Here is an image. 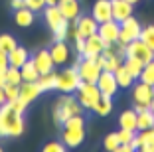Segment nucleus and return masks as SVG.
<instances>
[{
  "label": "nucleus",
  "instance_id": "1",
  "mask_svg": "<svg viewBox=\"0 0 154 152\" xmlns=\"http://www.w3.org/2000/svg\"><path fill=\"white\" fill-rule=\"evenodd\" d=\"M26 130L24 113H20L10 101L0 105V138H18Z\"/></svg>",
  "mask_w": 154,
  "mask_h": 152
},
{
  "label": "nucleus",
  "instance_id": "2",
  "mask_svg": "<svg viewBox=\"0 0 154 152\" xmlns=\"http://www.w3.org/2000/svg\"><path fill=\"white\" fill-rule=\"evenodd\" d=\"M87 129H85V119L83 115H75L61 125V142L67 148H79L85 142Z\"/></svg>",
  "mask_w": 154,
  "mask_h": 152
},
{
  "label": "nucleus",
  "instance_id": "3",
  "mask_svg": "<svg viewBox=\"0 0 154 152\" xmlns=\"http://www.w3.org/2000/svg\"><path fill=\"white\" fill-rule=\"evenodd\" d=\"M81 113H83V107L79 105L75 93H61V97H59L54 105L51 119H54V123L57 126H61L67 119H71V116H75V115H81Z\"/></svg>",
  "mask_w": 154,
  "mask_h": 152
},
{
  "label": "nucleus",
  "instance_id": "4",
  "mask_svg": "<svg viewBox=\"0 0 154 152\" xmlns=\"http://www.w3.org/2000/svg\"><path fill=\"white\" fill-rule=\"evenodd\" d=\"M75 67L79 71L81 81H87V83H97L101 71H103V67L99 65L97 57H77Z\"/></svg>",
  "mask_w": 154,
  "mask_h": 152
},
{
  "label": "nucleus",
  "instance_id": "5",
  "mask_svg": "<svg viewBox=\"0 0 154 152\" xmlns=\"http://www.w3.org/2000/svg\"><path fill=\"white\" fill-rule=\"evenodd\" d=\"M79 83H81L79 71H77L75 65H71V67H65L63 71L57 73V85H55V89L59 93H75Z\"/></svg>",
  "mask_w": 154,
  "mask_h": 152
},
{
  "label": "nucleus",
  "instance_id": "6",
  "mask_svg": "<svg viewBox=\"0 0 154 152\" xmlns=\"http://www.w3.org/2000/svg\"><path fill=\"white\" fill-rule=\"evenodd\" d=\"M75 97H77V101H79V105H81L83 109H89V111H91L93 105L99 101L101 91H99V87H97V83L81 81L79 87H77V91H75Z\"/></svg>",
  "mask_w": 154,
  "mask_h": 152
},
{
  "label": "nucleus",
  "instance_id": "7",
  "mask_svg": "<svg viewBox=\"0 0 154 152\" xmlns=\"http://www.w3.org/2000/svg\"><path fill=\"white\" fill-rule=\"evenodd\" d=\"M152 97H154V87L144 83V81H138L132 83V91H131V99L134 107H150L152 105Z\"/></svg>",
  "mask_w": 154,
  "mask_h": 152
},
{
  "label": "nucleus",
  "instance_id": "8",
  "mask_svg": "<svg viewBox=\"0 0 154 152\" xmlns=\"http://www.w3.org/2000/svg\"><path fill=\"white\" fill-rule=\"evenodd\" d=\"M142 34V26L140 22L136 18H132V16H128L127 20H122L121 22V34H119V42L121 44H131V42L138 40Z\"/></svg>",
  "mask_w": 154,
  "mask_h": 152
},
{
  "label": "nucleus",
  "instance_id": "9",
  "mask_svg": "<svg viewBox=\"0 0 154 152\" xmlns=\"http://www.w3.org/2000/svg\"><path fill=\"white\" fill-rule=\"evenodd\" d=\"M125 57H134V59H138V61H142L146 65L148 61L154 59V51L138 38V40L127 44V55H125Z\"/></svg>",
  "mask_w": 154,
  "mask_h": 152
},
{
  "label": "nucleus",
  "instance_id": "10",
  "mask_svg": "<svg viewBox=\"0 0 154 152\" xmlns=\"http://www.w3.org/2000/svg\"><path fill=\"white\" fill-rule=\"evenodd\" d=\"M97 34L103 38L105 44H109V45L117 44V42H119V34H121V22H117V20H109V22L99 24Z\"/></svg>",
  "mask_w": 154,
  "mask_h": 152
},
{
  "label": "nucleus",
  "instance_id": "11",
  "mask_svg": "<svg viewBox=\"0 0 154 152\" xmlns=\"http://www.w3.org/2000/svg\"><path fill=\"white\" fill-rule=\"evenodd\" d=\"M97 87H99L101 95H107V97H115L117 91L121 89L117 79H115V73L111 71H101L99 79H97Z\"/></svg>",
  "mask_w": 154,
  "mask_h": 152
},
{
  "label": "nucleus",
  "instance_id": "12",
  "mask_svg": "<svg viewBox=\"0 0 154 152\" xmlns=\"http://www.w3.org/2000/svg\"><path fill=\"white\" fill-rule=\"evenodd\" d=\"M132 146L142 152H154V126L146 130H136V136L132 138Z\"/></svg>",
  "mask_w": 154,
  "mask_h": 152
},
{
  "label": "nucleus",
  "instance_id": "13",
  "mask_svg": "<svg viewBox=\"0 0 154 152\" xmlns=\"http://www.w3.org/2000/svg\"><path fill=\"white\" fill-rule=\"evenodd\" d=\"M32 59H34V65H36V69H38V73H40V75L54 71L55 63H54V59H51L50 49H38L36 54L32 55Z\"/></svg>",
  "mask_w": 154,
  "mask_h": 152
},
{
  "label": "nucleus",
  "instance_id": "14",
  "mask_svg": "<svg viewBox=\"0 0 154 152\" xmlns=\"http://www.w3.org/2000/svg\"><path fill=\"white\" fill-rule=\"evenodd\" d=\"M40 95H42V87L38 85V81H22V83H20L18 99L22 101V103L30 105V103H34Z\"/></svg>",
  "mask_w": 154,
  "mask_h": 152
},
{
  "label": "nucleus",
  "instance_id": "15",
  "mask_svg": "<svg viewBox=\"0 0 154 152\" xmlns=\"http://www.w3.org/2000/svg\"><path fill=\"white\" fill-rule=\"evenodd\" d=\"M91 16L95 18L97 24H103V22L113 20L111 0H95V4H93V8H91Z\"/></svg>",
  "mask_w": 154,
  "mask_h": 152
},
{
  "label": "nucleus",
  "instance_id": "16",
  "mask_svg": "<svg viewBox=\"0 0 154 152\" xmlns=\"http://www.w3.org/2000/svg\"><path fill=\"white\" fill-rule=\"evenodd\" d=\"M50 54H51V59H54L55 65H65V63L69 61V57H71V49H69V45L63 42H54L50 48Z\"/></svg>",
  "mask_w": 154,
  "mask_h": 152
},
{
  "label": "nucleus",
  "instance_id": "17",
  "mask_svg": "<svg viewBox=\"0 0 154 152\" xmlns=\"http://www.w3.org/2000/svg\"><path fill=\"white\" fill-rule=\"evenodd\" d=\"M75 26L77 30H79V36L81 38H89L91 34H97V28H99V24L95 22V18L93 16H85V14H79L75 20Z\"/></svg>",
  "mask_w": 154,
  "mask_h": 152
},
{
  "label": "nucleus",
  "instance_id": "18",
  "mask_svg": "<svg viewBox=\"0 0 154 152\" xmlns=\"http://www.w3.org/2000/svg\"><path fill=\"white\" fill-rule=\"evenodd\" d=\"M105 42L99 34H91L89 38H85V51H83V57H99L101 51L105 49Z\"/></svg>",
  "mask_w": 154,
  "mask_h": 152
},
{
  "label": "nucleus",
  "instance_id": "19",
  "mask_svg": "<svg viewBox=\"0 0 154 152\" xmlns=\"http://www.w3.org/2000/svg\"><path fill=\"white\" fill-rule=\"evenodd\" d=\"M111 8H113V20H117V22H122L134 14V4H131L127 0H111Z\"/></svg>",
  "mask_w": 154,
  "mask_h": 152
},
{
  "label": "nucleus",
  "instance_id": "20",
  "mask_svg": "<svg viewBox=\"0 0 154 152\" xmlns=\"http://www.w3.org/2000/svg\"><path fill=\"white\" fill-rule=\"evenodd\" d=\"M136 111V130H146L154 126V111L150 107H132Z\"/></svg>",
  "mask_w": 154,
  "mask_h": 152
},
{
  "label": "nucleus",
  "instance_id": "21",
  "mask_svg": "<svg viewBox=\"0 0 154 152\" xmlns=\"http://www.w3.org/2000/svg\"><path fill=\"white\" fill-rule=\"evenodd\" d=\"M57 8L61 12L65 20H75L79 14H81V4H79V0H59L57 2Z\"/></svg>",
  "mask_w": 154,
  "mask_h": 152
},
{
  "label": "nucleus",
  "instance_id": "22",
  "mask_svg": "<svg viewBox=\"0 0 154 152\" xmlns=\"http://www.w3.org/2000/svg\"><path fill=\"white\" fill-rule=\"evenodd\" d=\"M42 12H44V20H45V26L50 28V32L51 34H54L55 32V28L59 26V24L63 22V16H61V12H59V8L57 6H45L44 10H42Z\"/></svg>",
  "mask_w": 154,
  "mask_h": 152
},
{
  "label": "nucleus",
  "instance_id": "23",
  "mask_svg": "<svg viewBox=\"0 0 154 152\" xmlns=\"http://www.w3.org/2000/svg\"><path fill=\"white\" fill-rule=\"evenodd\" d=\"M14 22H16L18 28H30L36 22V12L30 10L28 6H24L20 10H14Z\"/></svg>",
  "mask_w": 154,
  "mask_h": 152
},
{
  "label": "nucleus",
  "instance_id": "24",
  "mask_svg": "<svg viewBox=\"0 0 154 152\" xmlns=\"http://www.w3.org/2000/svg\"><path fill=\"white\" fill-rule=\"evenodd\" d=\"M28 59H30V51H28L24 45H16V48H14L12 51L8 54V65H12V67H22Z\"/></svg>",
  "mask_w": 154,
  "mask_h": 152
},
{
  "label": "nucleus",
  "instance_id": "25",
  "mask_svg": "<svg viewBox=\"0 0 154 152\" xmlns=\"http://www.w3.org/2000/svg\"><path fill=\"white\" fill-rule=\"evenodd\" d=\"M119 129H128V130H136V111L134 109H125L117 119Z\"/></svg>",
  "mask_w": 154,
  "mask_h": 152
},
{
  "label": "nucleus",
  "instance_id": "26",
  "mask_svg": "<svg viewBox=\"0 0 154 152\" xmlns=\"http://www.w3.org/2000/svg\"><path fill=\"white\" fill-rule=\"evenodd\" d=\"M113 107H115V105H113V97L101 95L99 101L93 105V109H91V111L95 113V115H99V116H107V115H111V113H113Z\"/></svg>",
  "mask_w": 154,
  "mask_h": 152
},
{
  "label": "nucleus",
  "instance_id": "27",
  "mask_svg": "<svg viewBox=\"0 0 154 152\" xmlns=\"http://www.w3.org/2000/svg\"><path fill=\"white\" fill-rule=\"evenodd\" d=\"M115 79H117V83H119V87H121V89H128V87H132V83H134V77L131 75V73L127 71V69H125V65H119L117 69H115Z\"/></svg>",
  "mask_w": 154,
  "mask_h": 152
},
{
  "label": "nucleus",
  "instance_id": "28",
  "mask_svg": "<svg viewBox=\"0 0 154 152\" xmlns=\"http://www.w3.org/2000/svg\"><path fill=\"white\" fill-rule=\"evenodd\" d=\"M38 85L42 87V93L54 91L55 85H57V73H55V71H50V73L40 75V77H38Z\"/></svg>",
  "mask_w": 154,
  "mask_h": 152
},
{
  "label": "nucleus",
  "instance_id": "29",
  "mask_svg": "<svg viewBox=\"0 0 154 152\" xmlns=\"http://www.w3.org/2000/svg\"><path fill=\"white\" fill-rule=\"evenodd\" d=\"M122 65H125V69H127V71L131 73L134 79H138V77H140V73H142L144 63L138 61V59H134V57H125V59H122Z\"/></svg>",
  "mask_w": 154,
  "mask_h": 152
},
{
  "label": "nucleus",
  "instance_id": "30",
  "mask_svg": "<svg viewBox=\"0 0 154 152\" xmlns=\"http://www.w3.org/2000/svg\"><path fill=\"white\" fill-rule=\"evenodd\" d=\"M20 73H22V79L24 81H38V77H40V73H38V69H36V65H34V59L32 57L20 67Z\"/></svg>",
  "mask_w": 154,
  "mask_h": 152
},
{
  "label": "nucleus",
  "instance_id": "31",
  "mask_svg": "<svg viewBox=\"0 0 154 152\" xmlns=\"http://www.w3.org/2000/svg\"><path fill=\"white\" fill-rule=\"evenodd\" d=\"M16 45H18V42H16V38L12 34H0V49L4 54H10Z\"/></svg>",
  "mask_w": 154,
  "mask_h": 152
},
{
  "label": "nucleus",
  "instance_id": "32",
  "mask_svg": "<svg viewBox=\"0 0 154 152\" xmlns=\"http://www.w3.org/2000/svg\"><path fill=\"white\" fill-rule=\"evenodd\" d=\"M119 146H121V140H119L117 132H109V134L103 138V148H105L107 152H117Z\"/></svg>",
  "mask_w": 154,
  "mask_h": 152
},
{
  "label": "nucleus",
  "instance_id": "33",
  "mask_svg": "<svg viewBox=\"0 0 154 152\" xmlns=\"http://www.w3.org/2000/svg\"><path fill=\"white\" fill-rule=\"evenodd\" d=\"M138 81H144V83H148V85L154 87V59L142 67V73H140V77H138Z\"/></svg>",
  "mask_w": 154,
  "mask_h": 152
},
{
  "label": "nucleus",
  "instance_id": "34",
  "mask_svg": "<svg viewBox=\"0 0 154 152\" xmlns=\"http://www.w3.org/2000/svg\"><path fill=\"white\" fill-rule=\"evenodd\" d=\"M69 24H71L69 20H63V22L55 28V32H54V42H63V40H67V38H69Z\"/></svg>",
  "mask_w": 154,
  "mask_h": 152
},
{
  "label": "nucleus",
  "instance_id": "35",
  "mask_svg": "<svg viewBox=\"0 0 154 152\" xmlns=\"http://www.w3.org/2000/svg\"><path fill=\"white\" fill-rule=\"evenodd\" d=\"M140 40L148 45L150 49L154 51V24H148V26L142 28V34H140Z\"/></svg>",
  "mask_w": 154,
  "mask_h": 152
},
{
  "label": "nucleus",
  "instance_id": "36",
  "mask_svg": "<svg viewBox=\"0 0 154 152\" xmlns=\"http://www.w3.org/2000/svg\"><path fill=\"white\" fill-rule=\"evenodd\" d=\"M6 81L8 83H16V85H20L22 83V73H20V67H12V65H8L6 67Z\"/></svg>",
  "mask_w": 154,
  "mask_h": 152
},
{
  "label": "nucleus",
  "instance_id": "37",
  "mask_svg": "<svg viewBox=\"0 0 154 152\" xmlns=\"http://www.w3.org/2000/svg\"><path fill=\"white\" fill-rule=\"evenodd\" d=\"M4 93H6V101H16L18 95H20V85H16V83H6Z\"/></svg>",
  "mask_w": 154,
  "mask_h": 152
},
{
  "label": "nucleus",
  "instance_id": "38",
  "mask_svg": "<svg viewBox=\"0 0 154 152\" xmlns=\"http://www.w3.org/2000/svg\"><path fill=\"white\" fill-rule=\"evenodd\" d=\"M42 150H44V152H65V150H67V146H65L61 140H51V142L44 144Z\"/></svg>",
  "mask_w": 154,
  "mask_h": 152
},
{
  "label": "nucleus",
  "instance_id": "39",
  "mask_svg": "<svg viewBox=\"0 0 154 152\" xmlns=\"http://www.w3.org/2000/svg\"><path fill=\"white\" fill-rule=\"evenodd\" d=\"M117 136H119V140H121V144H128V142H132V138L136 136V130L119 129L117 130Z\"/></svg>",
  "mask_w": 154,
  "mask_h": 152
},
{
  "label": "nucleus",
  "instance_id": "40",
  "mask_svg": "<svg viewBox=\"0 0 154 152\" xmlns=\"http://www.w3.org/2000/svg\"><path fill=\"white\" fill-rule=\"evenodd\" d=\"M73 49H75L77 57H83V51H85V38H79V40H73Z\"/></svg>",
  "mask_w": 154,
  "mask_h": 152
},
{
  "label": "nucleus",
  "instance_id": "41",
  "mask_svg": "<svg viewBox=\"0 0 154 152\" xmlns=\"http://www.w3.org/2000/svg\"><path fill=\"white\" fill-rule=\"evenodd\" d=\"M6 67H8V54L0 49V71H6Z\"/></svg>",
  "mask_w": 154,
  "mask_h": 152
},
{
  "label": "nucleus",
  "instance_id": "42",
  "mask_svg": "<svg viewBox=\"0 0 154 152\" xmlns=\"http://www.w3.org/2000/svg\"><path fill=\"white\" fill-rule=\"evenodd\" d=\"M24 6H26V0H10V8H12V12L14 10L24 8Z\"/></svg>",
  "mask_w": 154,
  "mask_h": 152
},
{
  "label": "nucleus",
  "instance_id": "43",
  "mask_svg": "<svg viewBox=\"0 0 154 152\" xmlns=\"http://www.w3.org/2000/svg\"><path fill=\"white\" fill-rule=\"evenodd\" d=\"M132 150H136V148L132 146V142H128V144H121V146L117 148V152H132Z\"/></svg>",
  "mask_w": 154,
  "mask_h": 152
},
{
  "label": "nucleus",
  "instance_id": "44",
  "mask_svg": "<svg viewBox=\"0 0 154 152\" xmlns=\"http://www.w3.org/2000/svg\"><path fill=\"white\" fill-rule=\"evenodd\" d=\"M8 81H6V71H0V87H4Z\"/></svg>",
  "mask_w": 154,
  "mask_h": 152
},
{
  "label": "nucleus",
  "instance_id": "45",
  "mask_svg": "<svg viewBox=\"0 0 154 152\" xmlns=\"http://www.w3.org/2000/svg\"><path fill=\"white\" fill-rule=\"evenodd\" d=\"M6 103V93H4V87H0V105Z\"/></svg>",
  "mask_w": 154,
  "mask_h": 152
},
{
  "label": "nucleus",
  "instance_id": "46",
  "mask_svg": "<svg viewBox=\"0 0 154 152\" xmlns=\"http://www.w3.org/2000/svg\"><path fill=\"white\" fill-rule=\"evenodd\" d=\"M59 0H45V6H57Z\"/></svg>",
  "mask_w": 154,
  "mask_h": 152
},
{
  "label": "nucleus",
  "instance_id": "47",
  "mask_svg": "<svg viewBox=\"0 0 154 152\" xmlns=\"http://www.w3.org/2000/svg\"><path fill=\"white\" fill-rule=\"evenodd\" d=\"M127 2H131V4H136V2H140V0H127Z\"/></svg>",
  "mask_w": 154,
  "mask_h": 152
},
{
  "label": "nucleus",
  "instance_id": "48",
  "mask_svg": "<svg viewBox=\"0 0 154 152\" xmlns=\"http://www.w3.org/2000/svg\"><path fill=\"white\" fill-rule=\"evenodd\" d=\"M150 109H152V111H154V97H152V105H150Z\"/></svg>",
  "mask_w": 154,
  "mask_h": 152
},
{
  "label": "nucleus",
  "instance_id": "49",
  "mask_svg": "<svg viewBox=\"0 0 154 152\" xmlns=\"http://www.w3.org/2000/svg\"><path fill=\"white\" fill-rule=\"evenodd\" d=\"M0 152H2V146H0Z\"/></svg>",
  "mask_w": 154,
  "mask_h": 152
}]
</instances>
